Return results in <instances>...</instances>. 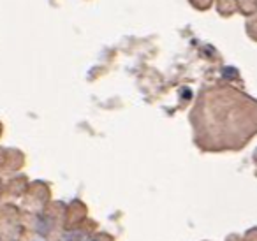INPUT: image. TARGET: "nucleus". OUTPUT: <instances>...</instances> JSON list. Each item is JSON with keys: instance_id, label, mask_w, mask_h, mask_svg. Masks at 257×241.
I'll use <instances>...</instances> for the list:
<instances>
[{"instance_id": "obj_1", "label": "nucleus", "mask_w": 257, "mask_h": 241, "mask_svg": "<svg viewBox=\"0 0 257 241\" xmlns=\"http://www.w3.org/2000/svg\"><path fill=\"white\" fill-rule=\"evenodd\" d=\"M222 76L227 79L231 78H238V71H236L234 67H224V71H222Z\"/></svg>"}, {"instance_id": "obj_2", "label": "nucleus", "mask_w": 257, "mask_h": 241, "mask_svg": "<svg viewBox=\"0 0 257 241\" xmlns=\"http://www.w3.org/2000/svg\"><path fill=\"white\" fill-rule=\"evenodd\" d=\"M88 241H99V239H88Z\"/></svg>"}]
</instances>
